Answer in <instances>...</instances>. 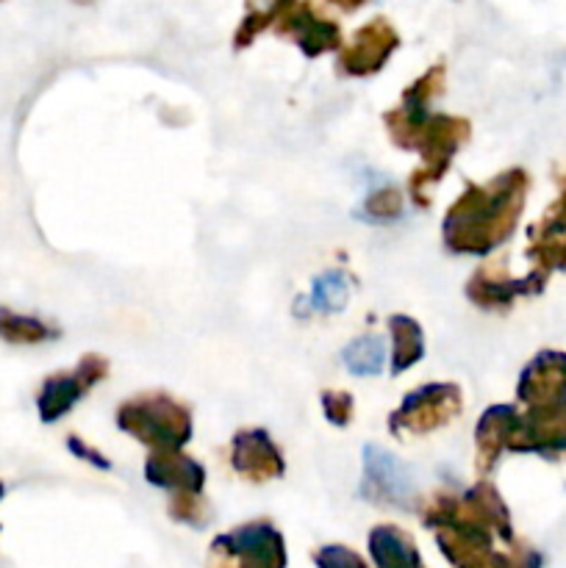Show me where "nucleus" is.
<instances>
[{"instance_id": "1", "label": "nucleus", "mask_w": 566, "mask_h": 568, "mask_svg": "<svg viewBox=\"0 0 566 568\" xmlns=\"http://www.w3.org/2000/svg\"><path fill=\"white\" fill-rule=\"evenodd\" d=\"M394 44H397V33H394L386 22H370L366 28H361V33L355 37V44L347 50L344 61H347V67H353V70L377 67L386 59V53Z\"/></svg>"}, {"instance_id": "2", "label": "nucleus", "mask_w": 566, "mask_h": 568, "mask_svg": "<svg viewBox=\"0 0 566 568\" xmlns=\"http://www.w3.org/2000/svg\"><path fill=\"white\" fill-rule=\"evenodd\" d=\"M366 475L372 477L375 488L386 497H405L408 494V480L405 471L400 469L397 460L388 458L381 449H370V464H366Z\"/></svg>"}, {"instance_id": "5", "label": "nucleus", "mask_w": 566, "mask_h": 568, "mask_svg": "<svg viewBox=\"0 0 566 568\" xmlns=\"http://www.w3.org/2000/svg\"><path fill=\"white\" fill-rule=\"evenodd\" d=\"M0 338H6V342H39V338H44V327L39 322L0 308Z\"/></svg>"}, {"instance_id": "6", "label": "nucleus", "mask_w": 566, "mask_h": 568, "mask_svg": "<svg viewBox=\"0 0 566 568\" xmlns=\"http://www.w3.org/2000/svg\"><path fill=\"white\" fill-rule=\"evenodd\" d=\"M333 3L344 6V9H355V6H361V3H364V0H333Z\"/></svg>"}, {"instance_id": "3", "label": "nucleus", "mask_w": 566, "mask_h": 568, "mask_svg": "<svg viewBox=\"0 0 566 568\" xmlns=\"http://www.w3.org/2000/svg\"><path fill=\"white\" fill-rule=\"evenodd\" d=\"M383 358H386V349H383L381 338L375 336L358 338V342H355L353 347H347V353H344V361H347V366L355 375H375V372H381Z\"/></svg>"}, {"instance_id": "4", "label": "nucleus", "mask_w": 566, "mask_h": 568, "mask_svg": "<svg viewBox=\"0 0 566 568\" xmlns=\"http://www.w3.org/2000/svg\"><path fill=\"white\" fill-rule=\"evenodd\" d=\"M347 300V281L338 272H327L314 286V305L320 311H338Z\"/></svg>"}]
</instances>
